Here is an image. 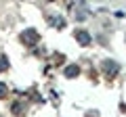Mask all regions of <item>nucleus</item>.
<instances>
[{
  "label": "nucleus",
  "mask_w": 126,
  "mask_h": 117,
  "mask_svg": "<svg viewBox=\"0 0 126 117\" xmlns=\"http://www.w3.org/2000/svg\"><path fill=\"white\" fill-rule=\"evenodd\" d=\"M65 75L67 77H76L78 75V67H67L65 69Z\"/></svg>",
  "instance_id": "4"
},
{
  "label": "nucleus",
  "mask_w": 126,
  "mask_h": 117,
  "mask_svg": "<svg viewBox=\"0 0 126 117\" xmlns=\"http://www.w3.org/2000/svg\"><path fill=\"white\" fill-rule=\"evenodd\" d=\"M21 42L23 44H34V42H38V36H36V32H34V29H25V32L21 34Z\"/></svg>",
  "instance_id": "1"
},
{
  "label": "nucleus",
  "mask_w": 126,
  "mask_h": 117,
  "mask_svg": "<svg viewBox=\"0 0 126 117\" xmlns=\"http://www.w3.org/2000/svg\"><path fill=\"white\" fill-rule=\"evenodd\" d=\"M76 40L80 42V44H88L90 42V36L86 32H76Z\"/></svg>",
  "instance_id": "2"
},
{
  "label": "nucleus",
  "mask_w": 126,
  "mask_h": 117,
  "mask_svg": "<svg viewBox=\"0 0 126 117\" xmlns=\"http://www.w3.org/2000/svg\"><path fill=\"white\" fill-rule=\"evenodd\" d=\"M4 94H6V86L2 84V82H0V98H2V96H4Z\"/></svg>",
  "instance_id": "5"
},
{
  "label": "nucleus",
  "mask_w": 126,
  "mask_h": 117,
  "mask_svg": "<svg viewBox=\"0 0 126 117\" xmlns=\"http://www.w3.org/2000/svg\"><path fill=\"white\" fill-rule=\"evenodd\" d=\"M9 69V58L4 54H0V71H6Z\"/></svg>",
  "instance_id": "3"
}]
</instances>
